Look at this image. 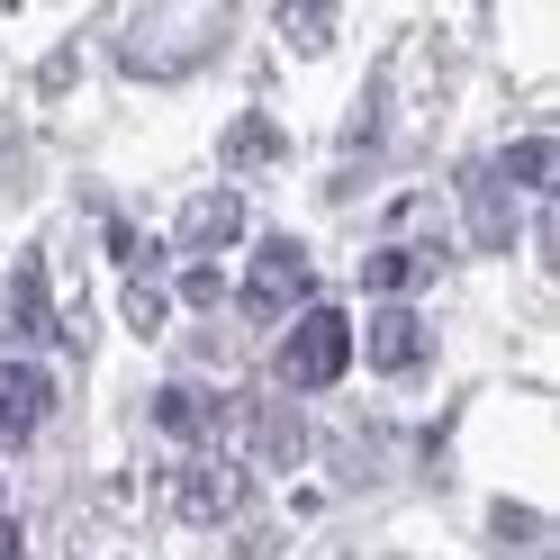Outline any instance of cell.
<instances>
[{
  "instance_id": "6",
  "label": "cell",
  "mask_w": 560,
  "mask_h": 560,
  "mask_svg": "<svg viewBox=\"0 0 560 560\" xmlns=\"http://www.w3.org/2000/svg\"><path fill=\"white\" fill-rule=\"evenodd\" d=\"M154 425L208 452V443H218V398H199V389H163V398H154Z\"/></svg>"
},
{
  "instance_id": "13",
  "label": "cell",
  "mask_w": 560,
  "mask_h": 560,
  "mask_svg": "<svg viewBox=\"0 0 560 560\" xmlns=\"http://www.w3.org/2000/svg\"><path fill=\"white\" fill-rule=\"evenodd\" d=\"M127 326H136V335L163 326V290H154V280H136V290H127Z\"/></svg>"
},
{
  "instance_id": "11",
  "label": "cell",
  "mask_w": 560,
  "mask_h": 560,
  "mask_svg": "<svg viewBox=\"0 0 560 560\" xmlns=\"http://www.w3.org/2000/svg\"><path fill=\"white\" fill-rule=\"evenodd\" d=\"M462 190H470V235H479V244H506L515 226H506V199H498V182H488V172H462Z\"/></svg>"
},
{
  "instance_id": "2",
  "label": "cell",
  "mask_w": 560,
  "mask_h": 560,
  "mask_svg": "<svg viewBox=\"0 0 560 560\" xmlns=\"http://www.w3.org/2000/svg\"><path fill=\"white\" fill-rule=\"evenodd\" d=\"M244 488H254V470H244V462H218V452H199V462L172 479V506H182L190 524H226V515L244 506Z\"/></svg>"
},
{
  "instance_id": "3",
  "label": "cell",
  "mask_w": 560,
  "mask_h": 560,
  "mask_svg": "<svg viewBox=\"0 0 560 560\" xmlns=\"http://www.w3.org/2000/svg\"><path fill=\"white\" fill-rule=\"evenodd\" d=\"M299 299H307V254L290 235H271L254 254V271H244V307H254V317H280V307H299Z\"/></svg>"
},
{
  "instance_id": "10",
  "label": "cell",
  "mask_w": 560,
  "mask_h": 560,
  "mask_svg": "<svg viewBox=\"0 0 560 560\" xmlns=\"http://www.w3.org/2000/svg\"><path fill=\"white\" fill-rule=\"evenodd\" d=\"M416 280H434V254H371L362 262V290H380V299L416 290Z\"/></svg>"
},
{
  "instance_id": "9",
  "label": "cell",
  "mask_w": 560,
  "mask_h": 560,
  "mask_svg": "<svg viewBox=\"0 0 560 560\" xmlns=\"http://www.w3.org/2000/svg\"><path fill=\"white\" fill-rule=\"evenodd\" d=\"M218 154H226L235 172H262V163H280V127H271V118H235Z\"/></svg>"
},
{
  "instance_id": "4",
  "label": "cell",
  "mask_w": 560,
  "mask_h": 560,
  "mask_svg": "<svg viewBox=\"0 0 560 560\" xmlns=\"http://www.w3.org/2000/svg\"><path fill=\"white\" fill-rule=\"evenodd\" d=\"M55 407V380L27 371V362H0V443H27Z\"/></svg>"
},
{
  "instance_id": "5",
  "label": "cell",
  "mask_w": 560,
  "mask_h": 560,
  "mask_svg": "<svg viewBox=\"0 0 560 560\" xmlns=\"http://www.w3.org/2000/svg\"><path fill=\"white\" fill-rule=\"evenodd\" d=\"M235 235H244V199L235 190H208V199L182 208V244L190 254H218V244H235Z\"/></svg>"
},
{
  "instance_id": "12",
  "label": "cell",
  "mask_w": 560,
  "mask_h": 560,
  "mask_svg": "<svg viewBox=\"0 0 560 560\" xmlns=\"http://www.w3.org/2000/svg\"><path fill=\"white\" fill-rule=\"evenodd\" d=\"M498 172H506V182H524V190H551V145H542V136H524V145L498 154Z\"/></svg>"
},
{
  "instance_id": "7",
  "label": "cell",
  "mask_w": 560,
  "mask_h": 560,
  "mask_svg": "<svg viewBox=\"0 0 560 560\" xmlns=\"http://www.w3.org/2000/svg\"><path fill=\"white\" fill-rule=\"evenodd\" d=\"M371 362H380V371H416V362H425V326H416L407 307H380V326H371Z\"/></svg>"
},
{
  "instance_id": "15",
  "label": "cell",
  "mask_w": 560,
  "mask_h": 560,
  "mask_svg": "<svg viewBox=\"0 0 560 560\" xmlns=\"http://www.w3.org/2000/svg\"><path fill=\"white\" fill-rule=\"evenodd\" d=\"M290 37H299V46H326L335 19H326V10H290Z\"/></svg>"
},
{
  "instance_id": "16",
  "label": "cell",
  "mask_w": 560,
  "mask_h": 560,
  "mask_svg": "<svg viewBox=\"0 0 560 560\" xmlns=\"http://www.w3.org/2000/svg\"><path fill=\"white\" fill-rule=\"evenodd\" d=\"M498 534H506V542H542V524L524 515V506H498Z\"/></svg>"
},
{
  "instance_id": "1",
  "label": "cell",
  "mask_w": 560,
  "mask_h": 560,
  "mask_svg": "<svg viewBox=\"0 0 560 560\" xmlns=\"http://www.w3.org/2000/svg\"><path fill=\"white\" fill-rule=\"evenodd\" d=\"M343 362H353L343 307H307L290 326V343H280V380H290V389H326V380H343Z\"/></svg>"
},
{
  "instance_id": "17",
  "label": "cell",
  "mask_w": 560,
  "mask_h": 560,
  "mask_svg": "<svg viewBox=\"0 0 560 560\" xmlns=\"http://www.w3.org/2000/svg\"><path fill=\"white\" fill-rule=\"evenodd\" d=\"M0 560H19V524H0Z\"/></svg>"
},
{
  "instance_id": "14",
  "label": "cell",
  "mask_w": 560,
  "mask_h": 560,
  "mask_svg": "<svg viewBox=\"0 0 560 560\" xmlns=\"http://www.w3.org/2000/svg\"><path fill=\"white\" fill-rule=\"evenodd\" d=\"M182 299H190V307H218V299H226V280L208 271V262H190V271H182Z\"/></svg>"
},
{
  "instance_id": "8",
  "label": "cell",
  "mask_w": 560,
  "mask_h": 560,
  "mask_svg": "<svg viewBox=\"0 0 560 560\" xmlns=\"http://www.w3.org/2000/svg\"><path fill=\"white\" fill-rule=\"evenodd\" d=\"M10 335H46V254H19L10 271Z\"/></svg>"
}]
</instances>
